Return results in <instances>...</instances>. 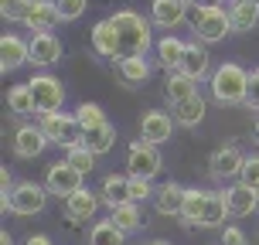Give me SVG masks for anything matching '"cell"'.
I'll return each instance as SVG.
<instances>
[{
	"label": "cell",
	"mask_w": 259,
	"mask_h": 245,
	"mask_svg": "<svg viewBox=\"0 0 259 245\" xmlns=\"http://www.w3.org/2000/svg\"><path fill=\"white\" fill-rule=\"evenodd\" d=\"M239 181L246 184V187H252V191L259 187V154L246 157V167H242V177H239Z\"/></svg>",
	"instance_id": "obj_37"
},
{
	"label": "cell",
	"mask_w": 259,
	"mask_h": 245,
	"mask_svg": "<svg viewBox=\"0 0 259 245\" xmlns=\"http://www.w3.org/2000/svg\"><path fill=\"white\" fill-rule=\"evenodd\" d=\"M225 198H229V215L232 218H246L259 208V198L252 187H246L242 181H235L232 187H225Z\"/></svg>",
	"instance_id": "obj_17"
},
{
	"label": "cell",
	"mask_w": 259,
	"mask_h": 245,
	"mask_svg": "<svg viewBox=\"0 0 259 245\" xmlns=\"http://www.w3.org/2000/svg\"><path fill=\"white\" fill-rule=\"evenodd\" d=\"M205 109H208L205 95H194V99H184V103L170 106V116H174V123H181V126L194 129L201 119H205Z\"/></svg>",
	"instance_id": "obj_20"
},
{
	"label": "cell",
	"mask_w": 259,
	"mask_h": 245,
	"mask_svg": "<svg viewBox=\"0 0 259 245\" xmlns=\"http://www.w3.org/2000/svg\"><path fill=\"white\" fill-rule=\"evenodd\" d=\"M246 106L252 113H259V68L249 72V89H246Z\"/></svg>",
	"instance_id": "obj_39"
},
{
	"label": "cell",
	"mask_w": 259,
	"mask_h": 245,
	"mask_svg": "<svg viewBox=\"0 0 259 245\" xmlns=\"http://www.w3.org/2000/svg\"><path fill=\"white\" fill-rule=\"evenodd\" d=\"M164 95H167V103H170V106H178V103H184V99H194V95H201V92H198V82H194L191 75H184V72H174V75H167Z\"/></svg>",
	"instance_id": "obj_23"
},
{
	"label": "cell",
	"mask_w": 259,
	"mask_h": 245,
	"mask_svg": "<svg viewBox=\"0 0 259 245\" xmlns=\"http://www.w3.org/2000/svg\"><path fill=\"white\" fill-rule=\"evenodd\" d=\"M222 245H246V232H242V228H235V225L222 228Z\"/></svg>",
	"instance_id": "obj_40"
},
{
	"label": "cell",
	"mask_w": 259,
	"mask_h": 245,
	"mask_svg": "<svg viewBox=\"0 0 259 245\" xmlns=\"http://www.w3.org/2000/svg\"><path fill=\"white\" fill-rule=\"evenodd\" d=\"M45 146H48V136H45V129L34 126V123H21L17 133H14V154L31 160V157H41L45 154Z\"/></svg>",
	"instance_id": "obj_10"
},
{
	"label": "cell",
	"mask_w": 259,
	"mask_h": 245,
	"mask_svg": "<svg viewBox=\"0 0 259 245\" xmlns=\"http://www.w3.org/2000/svg\"><path fill=\"white\" fill-rule=\"evenodd\" d=\"M116 65H119V78L130 82V85H140V82L150 78V65H147V58H130V62H116Z\"/></svg>",
	"instance_id": "obj_32"
},
{
	"label": "cell",
	"mask_w": 259,
	"mask_h": 245,
	"mask_svg": "<svg viewBox=\"0 0 259 245\" xmlns=\"http://www.w3.org/2000/svg\"><path fill=\"white\" fill-rule=\"evenodd\" d=\"M229 218V198L225 191H208V201H205V211H201V228H219L222 221Z\"/></svg>",
	"instance_id": "obj_24"
},
{
	"label": "cell",
	"mask_w": 259,
	"mask_h": 245,
	"mask_svg": "<svg viewBox=\"0 0 259 245\" xmlns=\"http://www.w3.org/2000/svg\"><path fill=\"white\" fill-rule=\"evenodd\" d=\"M103 201L109 205V211L119 205H126L130 201V177H123V174H106L103 177Z\"/></svg>",
	"instance_id": "obj_25"
},
{
	"label": "cell",
	"mask_w": 259,
	"mask_h": 245,
	"mask_svg": "<svg viewBox=\"0 0 259 245\" xmlns=\"http://www.w3.org/2000/svg\"><path fill=\"white\" fill-rule=\"evenodd\" d=\"M109 218H113V225H116L119 232H137L143 225V215H140V205H133V201H126V205H119L109 211Z\"/></svg>",
	"instance_id": "obj_28"
},
{
	"label": "cell",
	"mask_w": 259,
	"mask_h": 245,
	"mask_svg": "<svg viewBox=\"0 0 259 245\" xmlns=\"http://www.w3.org/2000/svg\"><path fill=\"white\" fill-rule=\"evenodd\" d=\"M62 58V41L55 34H34L31 38V65H55Z\"/></svg>",
	"instance_id": "obj_19"
},
{
	"label": "cell",
	"mask_w": 259,
	"mask_h": 245,
	"mask_svg": "<svg viewBox=\"0 0 259 245\" xmlns=\"http://www.w3.org/2000/svg\"><path fill=\"white\" fill-rule=\"evenodd\" d=\"M205 201H208V191L188 187V201H184V211H181V221H184V225H198V221H201Z\"/></svg>",
	"instance_id": "obj_30"
},
{
	"label": "cell",
	"mask_w": 259,
	"mask_h": 245,
	"mask_svg": "<svg viewBox=\"0 0 259 245\" xmlns=\"http://www.w3.org/2000/svg\"><path fill=\"white\" fill-rule=\"evenodd\" d=\"M75 119L82 123V129H89V126H99V123H106V113H103L96 103H82V106L75 109Z\"/></svg>",
	"instance_id": "obj_35"
},
{
	"label": "cell",
	"mask_w": 259,
	"mask_h": 245,
	"mask_svg": "<svg viewBox=\"0 0 259 245\" xmlns=\"http://www.w3.org/2000/svg\"><path fill=\"white\" fill-rule=\"evenodd\" d=\"M252 140L259 143V113H256V119H252Z\"/></svg>",
	"instance_id": "obj_42"
},
{
	"label": "cell",
	"mask_w": 259,
	"mask_h": 245,
	"mask_svg": "<svg viewBox=\"0 0 259 245\" xmlns=\"http://www.w3.org/2000/svg\"><path fill=\"white\" fill-rule=\"evenodd\" d=\"M211 99L222 106H246V89H249V72L235 62H222L211 72Z\"/></svg>",
	"instance_id": "obj_2"
},
{
	"label": "cell",
	"mask_w": 259,
	"mask_h": 245,
	"mask_svg": "<svg viewBox=\"0 0 259 245\" xmlns=\"http://www.w3.org/2000/svg\"><path fill=\"white\" fill-rule=\"evenodd\" d=\"M256 198H259V187H256Z\"/></svg>",
	"instance_id": "obj_46"
},
{
	"label": "cell",
	"mask_w": 259,
	"mask_h": 245,
	"mask_svg": "<svg viewBox=\"0 0 259 245\" xmlns=\"http://www.w3.org/2000/svg\"><path fill=\"white\" fill-rule=\"evenodd\" d=\"M0 245H14V238H11L7 232H0Z\"/></svg>",
	"instance_id": "obj_43"
},
{
	"label": "cell",
	"mask_w": 259,
	"mask_h": 245,
	"mask_svg": "<svg viewBox=\"0 0 259 245\" xmlns=\"http://www.w3.org/2000/svg\"><path fill=\"white\" fill-rule=\"evenodd\" d=\"M126 167H130V177L154 181L157 174H160V150L147 140H133L126 150Z\"/></svg>",
	"instance_id": "obj_7"
},
{
	"label": "cell",
	"mask_w": 259,
	"mask_h": 245,
	"mask_svg": "<svg viewBox=\"0 0 259 245\" xmlns=\"http://www.w3.org/2000/svg\"><path fill=\"white\" fill-rule=\"evenodd\" d=\"M24 245H52V238H48V235H31Z\"/></svg>",
	"instance_id": "obj_41"
},
{
	"label": "cell",
	"mask_w": 259,
	"mask_h": 245,
	"mask_svg": "<svg viewBox=\"0 0 259 245\" xmlns=\"http://www.w3.org/2000/svg\"><path fill=\"white\" fill-rule=\"evenodd\" d=\"M256 242H259V235H256Z\"/></svg>",
	"instance_id": "obj_48"
},
{
	"label": "cell",
	"mask_w": 259,
	"mask_h": 245,
	"mask_svg": "<svg viewBox=\"0 0 259 245\" xmlns=\"http://www.w3.org/2000/svg\"><path fill=\"white\" fill-rule=\"evenodd\" d=\"M249 4H256V7H259V0H249Z\"/></svg>",
	"instance_id": "obj_45"
},
{
	"label": "cell",
	"mask_w": 259,
	"mask_h": 245,
	"mask_svg": "<svg viewBox=\"0 0 259 245\" xmlns=\"http://www.w3.org/2000/svg\"><path fill=\"white\" fill-rule=\"evenodd\" d=\"M191 31L201 44H211V41H222L225 34H232L229 7H222V4H198L191 14Z\"/></svg>",
	"instance_id": "obj_3"
},
{
	"label": "cell",
	"mask_w": 259,
	"mask_h": 245,
	"mask_svg": "<svg viewBox=\"0 0 259 245\" xmlns=\"http://www.w3.org/2000/svg\"><path fill=\"white\" fill-rule=\"evenodd\" d=\"M181 72L184 75H191L194 82H205L211 78V55L205 52V44L201 41H188V48H184V62H181Z\"/></svg>",
	"instance_id": "obj_12"
},
{
	"label": "cell",
	"mask_w": 259,
	"mask_h": 245,
	"mask_svg": "<svg viewBox=\"0 0 259 245\" xmlns=\"http://www.w3.org/2000/svg\"><path fill=\"white\" fill-rule=\"evenodd\" d=\"M89 245H123V232L113 225V218L96 221L89 232Z\"/></svg>",
	"instance_id": "obj_29"
},
{
	"label": "cell",
	"mask_w": 259,
	"mask_h": 245,
	"mask_svg": "<svg viewBox=\"0 0 259 245\" xmlns=\"http://www.w3.org/2000/svg\"><path fill=\"white\" fill-rule=\"evenodd\" d=\"M45 187L55 198H72L75 191H82V174L68 160H55L48 167V174H45Z\"/></svg>",
	"instance_id": "obj_8"
},
{
	"label": "cell",
	"mask_w": 259,
	"mask_h": 245,
	"mask_svg": "<svg viewBox=\"0 0 259 245\" xmlns=\"http://www.w3.org/2000/svg\"><path fill=\"white\" fill-rule=\"evenodd\" d=\"M242 167H246V157L239 146H219L208 157V170L215 181H235V177H242Z\"/></svg>",
	"instance_id": "obj_9"
},
{
	"label": "cell",
	"mask_w": 259,
	"mask_h": 245,
	"mask_svg": "<svg viewBox=\"0 0 259 245\" xmlns=\"http://www.w3.org/2000/svg\"><path fill=\"white\" fill-rule=\"evenodd\" d=\"M24 62H31V41L17 38V34H4V41H0V68L14 72Z\"/></svg>",
	"instance_id": "obj_15"
},
{
	"label": "cell",
	"mask_w": 259,
	"mask_h": 245,
	"mask_svg": "<svg viewBox=\"0 0 259 245\" xmlns=\"http://www.w3.org/2000/svg\"><path fill=\"white\" fill-rule=\"evenodd\" d=\"M96 211H99V194L89 191V187H82L72 198H65V218L68 221H92Z\"/></svg>",
	"instance_id": "obj_13"
},
{
	"label": "cell",
	"mask_w": 259,
	"mask_h": 245,
	"mask_svg": "<svg viewBox=\"0 0 259 245\" xmlns=\"http://www.w3.org/2000/svg\"><path fill=\"white\" fill-rule=\"evenodd\" d=\"M7 106H11V113H17V116L38 113V109H34V99H31V92H27V85H14V89L7 92Z\"/></svg>",
	"instance_id": "obj_33"
},
{
	"label": "cell",
	"mask_w": 259,
	"mask_h": 245,
	"mask_svg": "<svg viewBox=\"0 0 259 245\" xmlns=\"http://www.w3.org/2000/svg\"><path fill=\"white\" fill-rule=\"evenodd\" d=\"M150 181H143V177H130V201L133 205H143L147 198H150Z\"/></svg>",
	"instance_id": "obj_38"
},
{
	"label": "cell",
	"mask_w": 259,
	"mask_h": 245,
	"mask_svg": "<svg viewBox=\"0 0 259 245\" xmlns=\"http://www.w3.org/2000/svg\"><path fill=\"white\" fill-rule=\"evenodd\" d=\"M113 27H116V41L119 52L116 62H130V58H147V48H150V21L140 17L137 11H119L109 17Z\"/></svg>",
	"instance_id": "obj_1"
},
{
	"label": "cell",
	"mask_w": 259,
	"mask_h": 245,
	"mask_svg": "<svg viewBox=\"0 0 259 245\" xmlns=\"http://www.w3.org/2000/svg\"><path fill=\"white\" fill-rule=\"evenodd\" d=\"M150 245H170V242H164V238H160V242H150Z\"/></svg>",
	"instance_id": "obj_44"
},
{
	"label": "cell",
	"mask_w": 259,
	"mask_h": 245,
	"mask_svg": "<svg viewBox=\"0 0 259 245\" xmlns=\"http://www.w3.org/2000/svg\"><path fill=\"white\" fill-rule=\"evenodd\" d=\"M62 17H58V7H55V0H34V11L27 17V27L31 31H38V34H52V27L58 24Z\"/></svg>",
	"instance_id": "obj_22"
},
{
	"label": "cell",
	"mask_w": 259,
	"mask_h": 245,
	"mask_svg": "<svg viewBox=\"0 0 259 245\" xmlns=\"http://www.w3.org/2000/svg\"><path fill=\"white\" fill-rule=\"evenodd\" d=\"M45 205H48V187H45V184H34V181H17L14 191H11V198L0 201L4 211H14V215H21V218L41 215Z\"/></svg>",
	"instance_id": "obj_4"
},
{
	"label": "cell",
	"mask_w": 259,
	"mask_h": 245,
	"mask_svg": "<svg viewBox=\"0 0 259 245\" xmlns=\"http://www.w3.org/2000/svg\"><path fill=\"white\" fill-rule=\"evenodd\" d=\"M188 7H191V0H154L150 4V21L157 27H178L188 17Z\"/></svg>",
	"instance_id": "obj_14"
},
{
	"label": "cell",
	"mask_w": 259,
	"mask_h": 245,
	"mask_svg": "<svg viewBox=\"0 0 259 245\" xmlns=\"http://www.w3.org/2000/svg\"><path fill=\"white\" fill-rule=\"evenodd\" d=\"M27 92H31V99H34V109H38V116H48V113H62V103H65V89L62 82L55 75H31V82H24Z\"/></svg>",
	"instance_id": "obj_5"
},
{
	"label": "cell",
	"mask_w": 259,
	"mask_h": 245,
	"mask_svg": "<svg viewBox=\"0 0 259 245\" xmlns=\"http://www.w3.org/2000/svg\"><path fill=\"white\" fill-rule=\"evenodd\" d=\"M92 52L103 55V58H116L119 41H116V27H113V21H109V17L92 27Z\"/></svg>",
	"instance_id": "obj_21"
},
{
	"label": "cell",
	"mask_w": 259,
	"mask_h": 245,
	"mask_svg": "<svg viewBox=\"0 0 259 245\" xmlns=\"http://www.w3.org/2000/svg\"><path fill=\"white\" fill-rule=\"evenodd\" d=\"M170 133H174V116H167V113H160V109H150V113H143L140 119V140L154 143V146H160V143L170 140Z\"/></svg>",
	"instance_id": "obj_11"
},
{
	"label": "cell",
	"mask_w": 259,
	"mask_h": 245,
	"mask_svg": "<svg viewBox=\"0 0 259 245\" xmlns=\"http://www.w3.org/2000/svg\"><path fill=\"white\" fill-rule=\"evenodd\" d=\"M65 160H68V164H72V167H75L82 177H85V174L96 167V154H92V150H85L82 143H78V146H72V150H65Z\"/></svg>",
	"instance_id": "obj_34"
},
{
	"label": "cell",
	"mask_w": 259,
	"mask_h": 245,
	"mask_svg": "<svg viewBox=\"0 0 259 245\" xmlns=\"http://www.w3.org/2000/svg\"><path fill=\"white\" fill-rule=\"evenodd\" d=\"M211 4H219V0H211Z\"/></svg>",
	"instance_id": "obj_47"
},
{
	"label": "cell",
	"mask_w": 259,
	"mask_h": 245,
	"mask_svg": "<svg viewBox=\"0 0 259 245\" xmlns=\"http://www.w3.org/2000/svg\"><path fill=\"white\" fill-rule=\"evenodd\" d=\"M184 201H188V187H181V184H174V181H167L164 187L154 191V208L160 215H178L181 218Z\"/></svg>",
	"instance_id": "obj_16"
},
{
	"label": "cell",
	"mask_w": 259,
	"mask_h": 245,
	"mask_svg": "<svg viewBox=\"0 0 259 245\" xmlns=\"http://www.w3.org/2000/svg\"><path fill=\"white\" fill-rule=\"evenodd\" d=\"M31 11H34V0H0V14L11 24H27Z\"/></svg>",
	"instance_id": "obj_31"
},
{
	"label": "cell",
	"mask_w": 259,
	"mask_h": 245,
	"mask_svg": "<svg viewBox=\"0 0 259 245\" xmlns=\"http://www.w3.org/2000/svg\"><path fill=\"white\" fill-rule=\"evenodd\" d=\"M113 143H116V129H113V123L106 119V123H99V126H89L82 129V146L85 150H92V154H109L113 150Z\"/></svg>",
	"instance_id": "obj_18"
},
{
	"label": "cell",
	"mask_w": 259,
	"mask_h": 245,
	"mask_svg": "<svg viewBox=\"0 0 259 245\" xmlns=\"http://www.w3.org/2000/svg\"><path fill=\"white\" fill-rule=\"evenodd\" d=\"M38 126L45 129L48 143H58L65 150H72V146L82 143V123L75 116H68V113H48V116H41Z\"/></svg>",
	"instance_id": "obj_6"
},
{
	"label": "cell",
	"mask_w": 259,
	"mask_h": 245,
	"mask_svg": "<svg viewBox=\"0 0 259 245\" xmlns=\"http://www.w3.org/2000/svg\"><path fill=\"white\" fill-rule=\"evenodd\" d=\"M184 41H178V38H160L157 41V62L167 68L170 75L174 72H181V62H184Z\"/></svg>",
	"instance_id": "obj_26"
},
{
	"label": "cell",
	"mask_w": 259,
	"mask_h": 245,
	"mask_svg": "<svg viewBox=\"0 0 259 245\" xmlns=\"http://www.w3.org/2000/svg\"><path fill=\"white\" fill-rule=\"evenodd\" d=\"M55 7H58V17H62V21H75V17L85 14L89 0H55Z\"/></svg>",
	"instance_id": "obj_36"
},
{
	"label": "cell",
	"mask_w": 259,
	"mask_h": 245,
	"mask_svg": "<svg viewBox=\"0 0 259 245\" xmlns=\"http://www.w3.org/2000/svg\"><path fill=\"white\" fill-rule=\"evenodd\" d=\"M229 17H232V31H252L259 24V7L249 4V0H232Z\"/></svg>",
	"instance_id": "obj_27"
}]
</instances>
